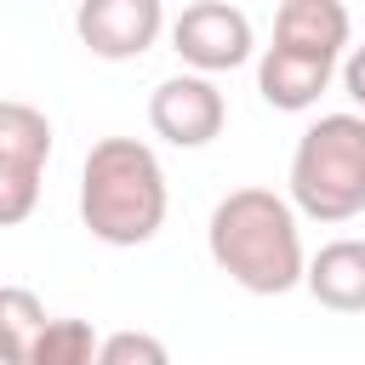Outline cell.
<instances>
[{"mask_svg":"<svg viewBox=\"0 0 365 365\" xmlns=\"http://www.w3.org/2000/svg\"><path fill=\"white\" fill-rule=\"evenodd\" d=\"M205 245H211V262L251 297H285L291 285H302V268H308L297 211L274 188L222 194L217 211H211Z\"/></svg>","mask_w":365,"mask_h":365,"instance_id":"obj_1","label":"cell"},{"mask_svg":"<svg viewBox=\"0 0 365 365\" xmlns=\"http://www.w3.org/2000/svg\"><path fill=\"white\" fill-rule=\"evenodd\" d=\"M80 222L103 245H148L165 222L160 154L137 137L91 143V154L80 165Z\"/></svg>","mask_w":365,"mask_h":365,"instance_id":"obj_2","label":"cell"},{"mask_svg":"<svg viewBox=\"0 0 365 365\" xmlns=\"http://www.w3.org/2000/svg\"><path fill=\"white\" fill-rule=\"evenodd\" d=\"M291 211L348 222L365 211V114H319L291 154Z\"/></svg>","mask_w":365,"mask_h":365,"instance_id":"obj_3","label":"cell"},{"mask_svg":"<svg viewBox=\"0 0 365 365\" xmlns=\"http://www.w3.org/2000/svg\"><path fill=\"white\" fill-rule=\"evenodd\" d=\"M251 17L228 0H194L182 6V17L171 23V51L194 68V74H228L251 57Z\"/></svg>","mask_w":365,"mask_h":365,"instance_id":"obj_4","label":"cell"},{"mask_svg":"<svg viewBox=\"0 0 365 365\" xmlns=\"http://www.w3.org/2000/svg\"><path fill=\"white\" fill-rule=\"evenodd\" d=\"M222 120H228V103L211 86V74H171L148 97V125L171 148H205L222 131Z\"/></svg>","mask_w":365,"mask_h":365,"instance_id":"obj_5","label":"cell"},{"mask_svg":"<svg viewBox=\"0 0 365 365\" xmlns=\"http://www.w3.org/2000/svg\"><path fill=\"white\" fill-rule=\"evenodd\" d=\"M165 29V6L160 0H80L74 11V34L91 57L103 63H131L143 57Z\"/></svg>","mask_w":365,"mask_h":365,"instance_id":"obj_6","label":"cell"},{"mask_svg":"<svg viewBox=\"0 0 365 365\" xmlns=\"http://www.w3.org/2000/svg\"><path fill=\"white\" fill-rule=\"evenodd\" d=\"M274 46L297 57L336 63L348 46V6L342 0H285L274 17Z\"/></svg>","mask_w":365,"mask_h":365,"instance_id":"obj_7","label":"cell"},{"mask_svg":"<svg viewBox=\"0 0 365 365\" xmlns=\"http://www.w3.org/2000/svg\"><path fill=\"white\" fill-rule=\"evenodd\" d=\"M302 285L331 314H365V240H331L319 257H308Z\"/></svg>","mask_w":365,"mask_h":365,"instance_id":"obj_8","label":"cell"},{"mask_svg":"<svg viewBox=\"0 0 365 365\" xmlns=\"http://www.w3.org/2000/svg\"><path fill=\"white\" fill-rule=\"evenodd\" d=\"M336 63H319V57H297V51H279L268 46L262 63H257V91L268 108H285V114H302L319 103V91L331 86Z\"/></svg>","mask_w":365,"mask_h":365,"instance_id":"obj_9","label":"cell"},{"mask_svg":"<svg viewBox=\"0 0 365 365\" xmlns=\"http://www.w3.org/2000/svg\"><path fill=\"white\" fill-rule=\"evenodd\" d=\"M0 160L11 165H40L51 160V120L34 108V103H17V97H0Z\"/></svg>","mask_w":365,"mask_h":365,"instance_id":"obj_10","label":"cell"},{"mask_svg":"<svg viewBox=\"0 0 365 365\" xmlns=\"http://www.w3.org/2000/svg\"><path fill=\"white\" fill-rule=\"evenodd\" d=\"M40 331H46V302L29 285H0V365H29Z\"/></svg>","mask_w":365,"mask_h":365,"instance_id":"obj_11","label":"cell"},{"mask_svg":"<svg viewBox=\"0 0 365 365\" xmlns=\"http://www.w3.org/2000/svg\"><path fill=\"white\" fill-rule=\"evenodd\" d=\"M97 331L91 319H46V331L29 348V365H91L97 359Z\"/></svg>","mask_w":365,"mask_h":365,"instance_id":"obj_12","label":"cell"},{"mask_svg":"<svg viewBox=\"0 0 365 365\" xmlns=\"http://www.w3.org/2000/svg\"><path fill=\"white\" fill-rule=\"evenodd\" d=\"M40 165H11L0 160V228H17L34 205H40Z\"/></svg>","mask_w":365,"mask_h":365,"instance_id":"obj_13","label":"cell"},{"mask_svg":"<svg viewBox=\"0 0 365 365\" xmlns=\"http://www.w3.org/2000/svg\"><path fill=\"white\" fill-rule=\"evenodd\" d=\"M91 365H171V354L154 331H114V336L97 342Z\"/></svg>","mask_w":365,"mask_h":365,"instance_id":"obj_14","label":"cell"},{"mask_svg":"<svg viewBox=\"0 0 365 365\" xmlns=\"http://www.w3.org/2000/svg\"><path fill=\"white\" fill-rule=\"evenodd\" d=\"M342 91L365 108V46H354V51H348V63H342Z\"/></svg>","mask_w":365,"mask_h":365,"instance_id":"obj_15","label":"cell"}]
</instances>
